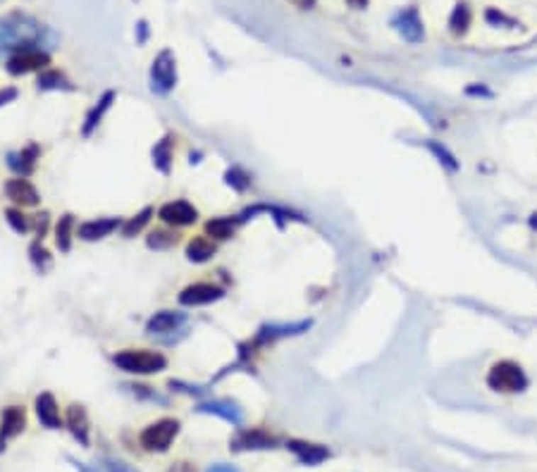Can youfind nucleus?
<instances>
[{
  "label": "nucleus",
  "mask_w": 537,
  "mask_h": 472,
  "mask_svg": "<svg viewBox=\"0 0 537 472\" xmlns=\"http://www.w3.org/2000/svg\"><path fill=\"white\" fill-rule=\"evenodd\" d=\"M43 38L53 41V34L43 29L36 19L27 15H10L0 22V55L3 52H17L22 48H41Z\"/></svg>",
  "instance_id": "obj_1"
},
{
  "label": "nucleus",
  "mask_w": 537,
  "mask_h": 472,
  "mask_svg": "<svg viewBox=\"0 0 537 472\" xmlns=\"http://www.w3.org/2000/svg\"><path fill=\"white\" fill-rule=\"evenodd\" d=\"M113 363L129 375H158L167 367V358L150 349H124L115 353Z\"/></svg>",
  "instance_id": "obj_2"
},
{
  "label": "nucleus",
  "mask_w": 537,
  "mask_h": 472,
  "mask_svg": "<svg viewBox=\"0 0 537 472\" xmlns=\"http://www.w3.org/2000/svg\"><path fill=\"white\" fill-rule=\"evenodd\" d=\"M487 386L502 393H519L528 389V375L516 360H497L487 372Z\"/></svg>",
  "instance_id": "obj_3"
},
{
  "label": "nucleus",
  "mask_w": 537,
  "mask_h": 472,
  "mask_svg": "<svg viewBox=\"0 0 537 472\" xmlns=\"http://www.w3.org/2000/svg\"><path fill=\"white\" fill-rule=\"evenodd\" d=\"M177 434H179V420L162 417L158 422H150L148 427L141 432L139 442L148 454H165L170 446H172Z\"/></svg>",
  "instance_id": "obj_4"
},
{
  "label": "nucleus",
  "mask_w": 537,
  "mask_h": 472,
  "mask_svg": "<svg viewBox=\"0 0 537 472\" xmlns=\"http://www.w3.org/2000/svg\"><path fill=\"white\" fill-rule=\"evenodd\" d=\"M177 86V60L175 52L165 48L155 55L150 64V91L158 96H167Z\"/></svg>",
  "instance_id": "obj_5"
},
{
  "label": "nucleus",
  "mask_w": 537,
  "mask_h": 472,
  "mask_svg": "<svg viewBox=\"0 0 537 472\" xmlns=\"http://www.w3.org/2000/svg\"><path fill=\"white\" fill-rule=\"evenodd\" d=\"M50 62L48 52L41 50V48H22L17 52H12L8 57V62H5V69L10 72L12 77H22V74H29V72H38V69H45Z\"/></svg>",
  "instance_id": "obj_6"
},
{
  "label": "nucleus",
  "mask_w": 537,
  "mask_h": 472,
  "mask_svg": "<svg viewBox=\"0 0 537 472\" xmlns=\"http://www.w3.org/2000/svg\"><path fill=\"white\" fill-rule=\"evenodd\" d=\"M222 296H225V288L213 284V281H194V284H189L179 291V303L187 308H199L211 305Z\"/></svg>",
  "instance_id": "obj_7"
},
{
  "label": "nucleus",
  "mask_w": 537,
  "mask_h": 472,
  "mask_svg": "<svg viewBox=\"0 0 537 472\" xmlns=\"http://www.w3.org/2000/svg\"><path fill=\"white\" fill-rule=\"evenodd\" d=\"M392 26H394V31L399 36L404 38V41L409 43H421L425 38V26H423V19L418 15L416 8H404L399 10L394 19H392Z\"/></svg>",
  "instance_id": "obj_8"
},
{
  "label": "nucleus",
  "mask_w": 537,
  "mask_h": 472,
  "mask_svg": "<svg viewBox=\"0 0 537 472\" xmlns=\"http://www.w3.org/2000/svg\"><path fill=\"white\" fill-rule=\"evenodd\" d=\"M158 218L167 227H192L199 222V210L189 201H170L165 206H160Z\"/></svg>",
  "instance_id": "obj_9"
},
{
  "label": "nucleus",
  "mask_w": 537,
  "mask_h": 472,
  "mask_svg": "<svg viewBox=\"0 0 537 472\" xmlns=\"http://www.w3.org/2000/svg\"><path fill=\"white\" fill-rule=\"evenodd\" d=\"M27 427V412L22 405H8L0 415V451H5V446L10 444V439L22 434Z\"/></svg>",
  "instance_id": "obj_10"
},
{
  "label": "nucleus",
  "mask_w": 537,
  "mask_h": 472,
  "mask_svg": "<svg viewBox=\"0 0 537 472\" xmlns=\"http://www.w3.org/2000/svg\"><path fill=\"white\" fill-rule=\"evenodd\" d=\"M311 320H301V322H284V325H265L260 327L258 334H255L253 339V346H267L272 344V341L277 339H284V337H297V334H304L311 330Z\"/></svg>",
  "instance_id": "obj_11"
},
{
  "label": "nucleus",
  "mask_w": 537,
  "mask_h": 472,
  "mask_svg": "<svg viewBox=\"0 0 537 472\" xmlns=\"http://www.w3.org/2000/svg\"><path fill=\"white\" fill-rule=\"evenodd\" d=\"M5 196L19 208H36L41 203V193L36 191V186L27 176H15L5 184Z\"/></svg>",
  "instance_id": "obj_12"
},
{
  "label": "nucleus",
  "mask_w": 537,
  "mask_h": 472,
  "mask_svg": "<svg viewBox=\"0 0 537 472\" xmlns=\"http://www.w3.org/2000/svg\"><path fill=\"white\" fill-rule=\"evenodd\" d=\"M275 446H277V439L255 427L241 429L237 437L229 439V449L232 451H265V449H275Z\"/></svg>",
  "instance_id": "obj_13"
},
{
  "label": "nucleus",
  "mask_w": 537,
  "mask_h": 472,
  "mask_svg": "<svg viewBox=\"0 0 537 472\" xmlns=\"http://www.w3.org/2000/svg\"><path fill=\"white\" fill-rule=\"evenodd\" d=\"M184 325H187V313H182V310H158L155 315H150V320L146 322V332L150 334V337H160V334L179 332Z\"/></svg>",
  "instance_id": "obj_14"
},
{
  "label": "nucleus",
  "mask_w": 537,
  "mask_h": 472,
  "mask_svg": "<svg viewBox=\"0 0 537 472\" xmlns=\"http://www.w3.org/2000/svg\"><path fill=\"white\" fill-rule=\"evenodd\" d=\"M196 412H203V415H215L225 422L234 425V427H241L244 425V410L239 408L234 401H227V398H220V401H206L196 405Z\"/></svg>",
  "instance_id": "obj_15"
},
{
  "label": "nucleus",
  "mask_w": 537,
  "mask_h": 472,
  "mask_svg": "<svg viewBox=\"0 0 537 472\" xmlns=\"http://www.w3.org/2000/svg\"><path fill=\"white\" fill-rule=\"evenodd\" d=\"M117 229H122V220L120 218H98V220H87L77 227V236L82 241H101L110 236Z\"/></svg>",
  "instance_id": "obj_16"
},
{
  "label": "nucleus",
  "mask_w": 537,
  "mask_h": 472,
  "mask_svg": "<svg viewBox=\"0 0 537 472\" xmlns=\"http://www.w3.org/2000/svg\"><path fill=\"white\" fill-rule=\"evenodd\" d=\"M38 155H41V148H38L36 143H29L27 148L12 150V153H8V167L17 176H29L36 169Z\"/></svg>",
  "instance_id": "obj_17"
},
{
  "label": "nucleus",
  "mask_w": 537,
  "mask_h": 472,
  "mask_svg": "<svg viewBox=\"0 0 537 472\" xmlns=\"http://www.w3.org/2000/svg\"><path fill=\"white\" fill-rule=\"evenodd\" d=\"M34 410H36V417L38 422L43 425V427L48 429H60L62 420H60V408H57V401L53 393L43 391L36 396V403H34Z\"/></svg>",
  "instance_id": "obj_18"
},
{
  "label": "nucleus",
  "mask_w": 537,
  "mask_h": 472,
  "mask_svg": "<svg viewBox=\"0 0 537 472\" xmlns=\"http://www.w3.org/2000/svg\"><path fill=\"white\" fill-rule=\"evenodd\" d=\"M287 449L297 456V461L301 465H320L323 461L330 458V451H327L325 446L301 442V439H292V442H287Z\"/></svg>",
  "instance_id": "obj_19"
},
{
  "label": "nucleus",
  "mask_w": 537,
  "mask_h": 472,
  "mask_svg": "<svg viewBox=\"0 0 537 472\" xmlns=\"http://www.w3.org/2000/svg\"><path fill=\"white\" fill-rule=\"evenodd\" d=\"M115 98H117L115 91H106V94L98 98V103L89 110L87 117H84L82 136H91V134H94V131L98 129V124L103 122V117H106V113H108L110 108H113V101H115Z\"/></svg>",
  "instance_id": "obj_20"
},
{
  "label": "nucleus",
  "mask_w": 537,
  "mask_h": 472,
  "mask_svg": "<svg viewBox=\"0 0 537 472\" xmlns=\"http://www.w3.org/2000/svg\"><path fill=\"white\" fill-rule=\"evenodd\" d=\"M65 422H67L72 437H74L82 446L91 444V439H89V415H87V410H84V405H77V403L70 405Z\"/></svg>",
  "instance_id": "obj_21"
},
{
  "label": "nucleus",
  "mask_w": 537,
  "mask_h": 472,
  "mask_svg": "<svg viewBox=\"0 0 537 472\" xmlns=\"http://www.w3.org/2000/svg\"><path fill=\"white\" fill-rule=\"evenodd\" d=\"M218 253V244L211 239V236L206 234H199V236H192L187 244V260L192 262H208L213 258V255Z\"/></svg>",
  "instance_id": "obj_22"
},
{
  "label": "nucleus",
  "mask_w": 537,
  "mask_h": 472,
  "mask_svg": "<svg viewBox=\"0 0 537 472\" xmlns=\"http://www.w3.org/2000/svg\"><path fill=\"white\" fill-rule=\"evenodd\" d=\"M172 146H175V136L165 134L162 139L153 146V167L158 169L160 174H170L172 172Z\"/></svg>",
  "instance_id": "obj_23"
},
{
  "label": "nucleus",
  "mask_w": 537,
  "mask_h": 472,
  "mask_svg": "<svg viewBox=\"0 0 537 472\" xmlns=\"http://www.w3.org/2000/svg\"><path fill=\"white\" fill-rule=\"evenodd\" d=\"M241 225V218H213L206 222V236H211L213 241H227L237 234Z\"/></svg>",
  "instance_id": "obj_24"
},
{
  "label": "nucleus",
  "mask_w": 537,
  "mask_h": 472,
  "mask_svg": "<svg viewBox=\"0 0 537 472\" xmlns=\"http://www.w3.org/2000/svg\"><path fill=\"white\" fill-rule=\"evenodd\" d=\"M77 234V225H74V215H62L55 225V246L60 248L62 253H67L72 248V236Z\"/></svg>",
  "instance_id": "obj_25"
},
{
  "label": "nucleus",
  "mask_w": 537,
  "mask_h": 472,
  "mask_svg": "<svg viewBox=\"0 0 537 472\" xmlns=\"http://www.w3.org/2000/svg\"><path fill=\"white\" fill-rule=\"evenodd\" d=\"M470 19H473V12H470V8L466 3H458L454 8V12H451V17H449V31L454 36H463L468 31V26H470Z\"/></svg>",
  "instance_id": "obj_26"
},
{
  "label": "nucleus",
  "mask_w": 537,
  "mask_h": 472,
  "mask_svg": "<svg viewBox=\"0 0 537 472\" xmlns=\"http://www.w3.org/2000/svg\"><path fill=\"white\" fill-rule=\"evenodd\" d=\"M38 89L41 91H72L67 77L62 74V72L57 69H45L38 74Z\"/></svg>",
  "instance_id": "obj_27"
},
{
  "label": "nucleus",
  "mask_w": 537,
  "mask_h": 472,
  "mask_svg": "<svg viewBox=\"0 0 537 472\" xmlns=\"http://www.w3.org/2000/svg\"><path fill=\"white\" fill-rule=\"evenodd\" d=\"M153 215H155V210L150 208V206H146V208L141 210V213H136L134 218H129L127 222H124V225H122V234H124V236H129V239H132V236H136V234H139L141 229L146 227L150 220H153Z\"/></svg>",
  "instance_id": "obj_28"
},
{
  "label": "nucleus",
  "mask_w": 537,
  "mask_h": 472,
  "mask_svg": "<svg viewBox=\"0 0 537 472\" xmlns=\"http://www.w3.org/2000/svg\"><path fill=\"white\" fill-rule=\"evenodd\" d=\"M146 244L148 248H155V251H165V248H172L177 244V234L170 232V229H155V232L148 234Z\"/></svg>",
  "instance_id": "obj_29"
},
{
  "label": "nucleus",
  "mask_w": 537,
  "mask_h": 472,
  "mask_svg": "<svg viewBox=\"0 0 537 472\" xmlns=\"http://www.w3.org/2000/svg\"><path fill=\"white\" fill-rule=\"evenodd\" d=\"M5 220H8V225L15 229L17 234H27L31 229V218L22 213V208H8L5 210Z\"/></svg>",
  "instance_id": "obj_30"
},
{
  "label": "nucleus",
  "mask_w": 537,
  "mask_h": 472,
  "mask_svg": "<svg viewBox=\"0 0 537 472\" xmlns=\"http://www.w3.org/2000/svg\"><path fill=\"white\" fill-rule=\"evenodd\" d=\"M225 184L227 186H232L234 191H246L248 186H251V176H248L241 167H229L225 172Z\"/></svg>",
  "instance_id": "obj_31"
},
{
  "label": "nucleus",
  "mask_w": 537,
  "mask_h": 472,
  "mask_svg": "<svg viewBox=\"0 0 537 472\" xmlns=\"http://www.w3.org/2000/svg\"><path fill=\"white\" fill-rule=\"evenodd\" d=\"M428 148L432 150V153H435V157L442 162L444 167L451 169V172H456V169H458V160H456L454 153H449V150L444 148L442 143H437V141H428Z\"/></svg>",
  "instance_id": "obj_32"
},
{
  "label": "nucleus",
  "mask_w": 537,
  "mask_h": 472,
  "mask_svg": "<svg viewBox=\"0 0 537 472\" xmlns=\"http://www.w3.org/2000/svg\"><path fill=\"white\" fill-rule=\"evenodd\" d=\"M29 253H31V262L36 265V270L38 272H45L50 267V255H48V251L41 246V241H34L31 244V248H29Z\"/></svg>",
  "instance_id": "obj_33"
},
{
  "label": "nucleus",
  "mask_w": 537,
  "mask_h": 472,
  "mask_svg": "<svg viewBox=\"0 0 537 472\" xmlns=\"http://www.w3.org/2000/svg\"><path fill=\"white\" fill-rule=\"evenodd\" d=\"M134 389V393L139 398H148V401H153V403H162V405H167V398L165 396H160V393H155L150 386H132Z\"/></svg>",
  "instance_id": "obj_34"
},
{
  "label": "nucleus",
  "mask_w": 537,
  "mask_h": 472,
  "mask_svg": "<svg viewBox=\"0 0 537 472\" xmlns=\"http://www.w3.org/2000/svg\"><path fill=\"white\" fill-rule=\"evenodd\" d=\"M487 22L489 24H514V19H509L504 12H497V10H487Z\"/></svg>",
  "instance_id": "obj_35"
},
{
  "label": "nucleus",
  "mask_w": 537,
  "mask_h": 472,
  "mask_svg": "<svg viewBox=\"0 0 537 472\" xmlns=\"http://www.w3.org/2000/svg\"><path fill=\"white\" fill-rule=\"evenodd\" d=\"M103 472H139V470H134L132 465H127V463L113 461V463L106 465V470H103Z\"/></svg>",
  "instance_id": "obj_36"
},
{
  "label": "nucleus",
  "mask_w": 537,
  "mask_h": 472,
  "mask_svg": "<svg viewBox=\"0 0 537 472\" xmlns=\"http://www.w3.org/2000/svg\"><path fill=\"white\" fill-rule=\"evenodd\" d=\"M17 98V89H0V105H8Z\"/></svg>",
  "instance_id": "obj_37"
},
{
  "label": "nucleus",
  "mask_w": 537,
  "mask_h": 472,
  "mask_svg": "<svg viewBox=\"0 0 537 472\" xmlns=\"http://www.w3.org/2000/svg\"><path fill=\"white\" fill-rule=\"evenodd\" d=\"M466 94H468V96H485V98H489V96H492V91L485 89V86H468Z\"/></svg>",
  "instance_id": "obj_38"
},
{
  "label": "nucleus",
  "mask_w": 537,
  "mask_h": 472,
  "mask_svg": "<svg viewBox=\"0 0 537 472\" xmlns=\"http://www.w3.org/2000/svg\"><path fill=\"white\" fill-rule=\"evenodd\" d=\"M206 472H239L234 465H225V463H215V465H211Z\"/></svg>",
  "instance_id": "obj_39"
},
{
  "label": "nucleus",
  "mask_w": 537,
  "mask_h": 472,
  "mask_svg": "<svg viewBox=\"0 0 537 472\" xmlns=\"http://www.w3.org/2000/svg\"><path fill=\"white\" fill-rule=\"evenodd\" d=\"M167 472H196V468L192 463H175Z\"/></svg>",
  "instance_id": "obj_40"
},
{
  "label": "nucleus",
  "mask_w": 537,
  "mask_h": 472,
  "mask_svg": "<svg viewBox=\"0 0 537 472\" xmlns=\"http://www.w3.org/2000/svg\"><path fill=\"white\" fill-rule=\"evenodd\" d=\"M349 5H353V8H365L368 0H349Z\"/></svg>",
  "instance_id": "obj_41"
},
{
  "label": "nucleus",
  "mask_w": 537,
  "mask_h": 472,
  "mask_svg": "<svg viewBox=\"0 0 537 472\" xmlns=\"http://www.w3.org/2000/svg\"><path fill=\"white\" fill-rule=\"evenodd\" d=\"M297 3H299V5H311L313 0H297Z\"/></svg>",
  "instance_id": "obj_42"
}]
</instances>
